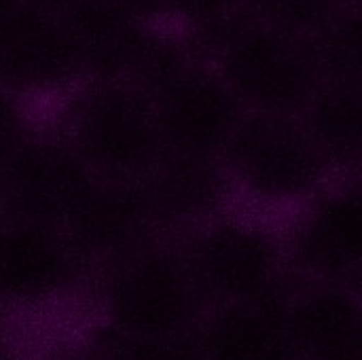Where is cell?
Here are the masks:
<instances>
[{"label": "cell", "mask_w": 362, "mask_h": 360, "mask_svg": "<svg viewBox=\"0 0 362 360\" xmlns=\"http://www.w3.org/2000/svg\"><path fill=\"white\" fill-rule=\"evenodd\" d=\"M53 102L47 125L98 178L146 180L168 157L153 93L136 79H83Z\"/></svg>", "instance_id": "1"}, {"label": "cell", "mask_w": 362, "mask_h": 360, "mask_svg": "<svg viewBox=\"0 0 362 360\" xmlns=\"http://www.w3.org/2000/svg\"><path fill=\"white\" fill-rule=\"evenodd\" d=\"M218 166L233 206L280 225L337 174L299 117L246 112Z\"/></svg>", "instance_id": "2"}, {"label": "cell", "mask_w": 362, "mask_h": 360, "mask_svg": "<svg viewBox=\"0 0 362 360\" xmlns=\"http://www.w3.org/2000/svg\"><path fill=\"white\" fill-rule=\"evenodd\" d=\"M206 57L248 112L301 117L329 76L318 40L274 28L246 13L210 34Z\"/></svg>", "instance_id": "3"}, {"label": "cell", "mask_w": 362, "mask_h": 360, "mask_svg": "<svg viewBox=\"0 0 362 360\" xmlns=\"http://www.w3.org/2000/svg\"><path fill=\"white\" fill-rule=\"evenodd\" d=\"M178 242L208 308L265 297L293 278L282 225L238 206L191 227Z\"/></svg>", "instance_id": "4"}, {"label": "cell", "mask_w": 362, "mask_h": 360, "mask_svg": "<svg viewBox=\"0 0 362 360\" xmlns=\"http://www.w3.org/2000/svg\"><path fill=\"white\" fill-rule=\"evenodd\" d=\"M170 157L218 161L246 106L206 55H189L148 87Z\"/></svg>", "instance_id": "5"}, {"label": "cell", "mask_w": 362, "mask_h": 360, "mask_svg": "<svg viewBox=\"0 0 362 360\" xmlns=\"http://www.w3.org/2000/svg\"><path fill=\"white\" fill-rule=\"evenodd\" d=\"M95 180L57 129L32 121L0 176V212L64 229Z\"/></svg>", "instance_id": "6"}, {"label": "cell", "mask_w": 362, "mask_h": 360, "mask_svg": "<svg viewBox=\"0 0 362 360\" xmlns=\"http://www.w3.org/2000/svg\"><path fill=\"white\" fill-rule=\"evenodd\" d=\"M295 278L356 284L362 276V174L335 176L282 225Z\"/></svg>", "instance_id": "7"}, {"label": "cell", "mask_w": 362, "mask_h": 360, "mask_svg": "<svg viewBox=\"0 0 362 360\" xmlns=\"http://www.w3.org/2000/svg\"><path fill=\"white\" fill-rule=\"evenodd\" d=\"M83 81L64 17L25 2L0 30V91L32 106Z\"/></svg>", "instance_id": "8"}, {"label": "cell", "mask_w": 362, "mask_h": 360, "mask_svg": "<svg viewBox=\"0 0 362 360\" xmlns=\"http://www.w3.org/2000/svg\"><path fill=\"white\" fill-rule=\"evenodd\" d=\"M132 320L157 337L193 335L208 310L180 242H148L134 250L121 278Z\"/></svg>", "instance_id": "9"}, {"label": "cell", "mask_w": 362, "mask_h": 360, "mask_svg": "<svg viewBox=\"0 0 362 360\" xmlns=\"http://www.w3.org/2000/svg\"><path fill=\"white\" fill-rule=\"evenodd\" d=\"M286 316L295 360H362V293L354 284L293 276Z\"/></svg>", "instance_id": "10"}, {"label": "cell", "mask_w": 362, "mask_h": 360, "mask_svg": "<svg viewBox=\"0 0 362 360\" xmlns=\"http://www.w3.org/2000/svg\"><path fill=\"white\" fill-rule=\"evenodd\" d=\"M83 79H138L155 23L112 0H83L64 15Z\"/></svg>", "instance_id": "11"}, {"label": "cell", "mask_w": 362, "mask_h": 360, "mask_svg": "<svg viewBox=\"0 0 362 360\" xmlns=\"http://www.w3.org/2000/svg\"><path fill=\"white\" fill-rule=\"evenodd\" d=\"M288 284L265 297L210 306L193 333L204 360H295Z\"/></svg>", "instance_id": "12"}, {"label": "cell", "mask_w": 362, "mask_h": 360, "mask_svg": "<svg viewBox=\"0 0 362 360\" xmlns=\"http://www.w3.org/2000/svg\"><path fill=\"white\" fill-rule=\"evenodd\" d=\"M161 229L146 180L98 178L66 223V236L93 250H138ZM153 242V240H151Z\"/></svg>", "instance_id": "13"}, {"label": "cell", "mask_w": 362, "mask_h": 360, "mask_svg": "<svg viewBox=\"0 0 362 360\" xmlns=\"http://www.w3.org/2000/svg\"><path fill=\"white\" fill-rule=\"evenodd\" d=\"M161 229L180 236L202 221L233 206L227 178L218 161L165 157L148 178Z\"/></svg>", "instance_id": "14"}, {"label": "cell", "mask_w": 362, "mask_h": 360, "mask_svg": "<svg viewBox=\"0 0 362 360\" xmlns=\"http://www.w3.org/2000/svg\"><path fill=\"white\" fill-rule=\"evenodd\" d=\"M299 119L337 176L362 174V83L327 76Z\"/></svg>", "instance_id": "15"}, {"label": "cell", "mask_w": 362, "mask_h": 360, "mask_svg": "<svg viewBox=\"0 0 362 360\" xmlns=\"http://www.w3.org/2000/svg\"><path fill=\"white\" fill-rule=\"evenodd\" d=\"M350 0H244V13L291 34L318 40Z\"/></svg>", "instance_id": "16"}, {"label": "cell", "mask_w": 362, "mask_h": 360, "mask_svg": "<svg viewBox=\"0 0 362 360\" xmlns=\"http://www.w3.org/2000/svg\"><path fill=\"white\" fill-rule=\"evenodd\" d=\"M329 76L362 83V6L350 4L318 38Z\"/></svg>", "instance_id": "17"}, {"label": "cell", "mask_w": 362, "mask_h": 360, "mask_svg": "<svg viewBox=\"0 0 362 360\" xmlns=\"http://www.w3.org/2000/svg\"><path fill=\"white\" fill-rule=\"evenodd\" d=\"M244 13V0H165L161 23L180 34L210 36Z\"/></svg>", "instance_id": "18"}, {"label": "cell", "mask_w": 362, "mask_h": 360, "mask_svg": "<svg viewBox=\"0 0 362 360\" xmlns=\"http://www.w3.org/2000/svg\"><path fill=\"white\" fill-rule=\"evenodd\" d=\"M32 123L30 106L21 100L0 91V176Z\"/></svg>", "instance_id": "19"}, {"label": "cell", "mask_w": 362, "mask_h": 360, "mask_svg": "<svg viewBox=\"0 0 362 360\" xmlns=\"http://www.w3.org/2000/svg\"><path fill=\"white\" fill-rule=\"evenodd\" d=\"M112 2L153 23H161L165 15V0H112Z\"/></svg>", "instance_id": "20"}, {"label": "cell", "mask_w": 362, "mask_h": 360, "mask_svg": "<svg viewBox=\"0 0 362 360\" xmlns=\"http://www.w3.org/2000/svg\"><path fill=\"white\" fill-rule=\"evenodd\" d=\"M28 2L34 4V6H40V8H45V11L64 15L66 11H70L72 6H76V4L83 2V0H28Z\"/></svg>", "instance_id": "21"}, {"label": "cell", "mask_w": 362, "mask_h": 360, "mask_svg": "<svg viewBox=\"0 0 362 360\" xmlns=\"http://www.w3.org/2000/svg\"><path fill=\"white\" fill-rule=\"evenodd\" d=\"M28 0H0V30L19 13V8L25 4Z\"/></svg>", "instance_id": "22"}, {"label": "cell", "mask_w": 362, "mask_h": 360, "mask_svg": "<svg viewBox=\"0 0 362 360\" xmlns=\"http://www.w3.org/2000/svg\"><path fill=\"white\" fill-rule=\"evenodd\" d=\"M354 286H356V289H358V291H361V293H362V276H361V280H358V282H356Z\"/></svg>", "instance_id": "23"}]
</instances>
